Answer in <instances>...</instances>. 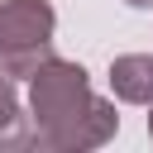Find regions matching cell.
I'll use <instances>...</instances> for the list:
<instances>
[{"label": "cell", "instance_id": "obj_1", "mask_svg": "<svg viewBox=\"0 0 153 153\" xmlns=\"http://www.w3.org/2000/svg\"><path fill=\"white\" fill-rule=\"evenodd\" d=\"M29 129H33V148L81 153V148L110 143L120 129V115L105 96L91 91L86 67L48 57L29 76Z\"/></svg>", "mask_w": 153, "mask_h": 153}, {"label": "cell", "instance_id": "obj_2", "mask_svg": "<svg viewBox=\"0 0 153 153\" xmlns=\"http://www.w3.org/2000/svg\"><path fill=\"white\" fill-rule=\"evenodd\" d=\"M57 14L48 0H5L0 5V67L14 81H29L53 57Z\"/></svg>", "mask_w": 153, "mask_h": 153}, {"label": "cell", "instance_id": "obj_3", "mask_svg": "<svg viewBox=\"0 0 153 153\" xmlns=\"http://www.w3.org/2000/svg\"><path fill=\"white\" fill-rule=\"evenodd\" d=\"M110 91L129 105L153 100V53H124L110 62Z\"/></svg>", "mask_w": 153, "mask_h": 153}, {"label": "cell", "instance_id": "obj_4", "mask_svg": "<svg viewBox=\"0 0 153 153\" xmlns=\"http://www.w3.org/2000/svg\"><path fill=\"white\" fill-rule=\"evenodd\" d=\"M0 148H33V129L19 115V91L5 67H0Z\"/></svg>", "mask_w": 153, "mask_h": 153}, {"label": "cell", "instance_id": "obj_5", "mask_svg": "<svg viewBox=\"0 0 153 153\" xmlns=\"http://www.w3.org/2000/svg\"><path fill=\"white\" fill-rule=\"evenodd\" d=\"M124 5H134V10H153V0H124Z\"/></svg>", "mask_w": 153, "mask_h": 153}, {"label": "cell", "instance_id": "obj_6", "mask_svg": "<svg viewBox=\"0 0 153 153\" xmlns=\"http://www.w3.org/2000/svg\"><path fill=\"white\" fill-rule=\"evenodd\" d=\"M148 105H153V100H148ZM148 134H153V115H148Z\"/></svg>", "mask_w": 153, "mask_h": 153}]
</instances>
